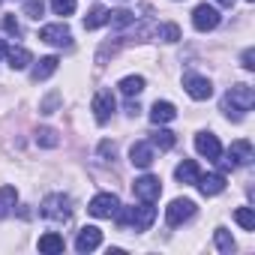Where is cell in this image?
Segmentation results:
<instances>
[{"mask_svg": "<svg viewBox=\"0 0 255 255\" xmlns=\"http://www.w3.org/2000/svg\"><path fill=\"white\" fill-rule=\"evenodd\" d=\"M252 105H255V90H252L249 84L231 87V90L225 93V99H222V111H225L228 117H234V120H240Z\"/></svg>", "mask_w": 255, "mask_h": 255, "instance_id": "6da1fadb", "label": "cell"}, {"mask_svg": "<svg viewBox=\"0 0 255 255\" xmlns=\"http://www.w3.org/2000/svg\"><path fill=\"white\" fill-rule=\"evenodd\" d=\"M114 216H117V222H120L123 228L132 225L135 231H147V228L153 225V219H156V210L150 207V201H141V207H123V210H117Z\"/></svg>", "mask_w": 255, "mask_h": 255, "instance_id": "7a4b0ae2", "label": "cell"}, {"mask_svg": "<svg viewBox=\"0 0 255 255\" xmlns=\"http://www.w3.org/2000/svg\"><path fill=\"white\" fill-rule=\"evenodd\" d=\"M192 216H195V201H189V198H174V201L165 207V222H168L171 228L183 225V222L192 219Z\"/></svg>", "mask_w": 255, "mask_h": 255, "instance_id": "3957f363", "label": "cell"}, {"mask_svg": "<svg viewBox=\"0 0 255 255\" xmlns=\"http://www.w3.org/2000/svg\"><path fill=\"white\" fill-rule=\"evenodd\" d=\"M87 210H90V216H96V219H111V216L120 210V201H117V195H111V192H99V195H93V201L87 204Z\"/></svg>", "mask_w": 255, "mask_h": 255, "instance_id": "277c9868", "label": "cell"}, {"mask_svg": "<svg viewBox=\"0 0 255 255\" xmlns=\"http://www.w3.org/2000/svg\"><path fill=\"white\" fill-rule=\"evenodd\" d=\"M42 216L51 219V222H66V219L72 216L69 198H66V195H48L45 204H42Z\"/></svg>", "mask_w": 255, "mask_h": 255, "instance_id": "5b68a950", "label": "cell"}, {"mask_svg": "<svg viewBox=\"0 0 255 255\" xmlns=\"http://www.w3.org/2000/svg\"><path fill=\"white\" fill-rule=\"evenodd\" d=\"M132 192H135V198L153 204V201H159V195H162V183H159V177L144 174V177H138V180L132 183Z\"/></svg>", "mask_w": 255, "mask_h": 255, "instance_id": "8992f818", "label": "cell"}, {"mask_svg": "<svg viewBox=\"0 0 255 255\" xmlns=\"http://www.w3.org/2000/svg\"><path fill=\"white\" fill-rule=\"evenodd\" d=\"M219 21H222V15H219L213 6H207V3L195 6V12H192V24H195V30H201V33L219 27Z\"/></svg>", "mask_w": 255, "mask_h": 255, "instance_id": "52a82bcc", "label": "cell"}, {"mask_svg": "<svg viewBox=\"0 0 255 255\" xmlns=\"http://www.w3.org/2000/svg\"><path fill=\"white\" fill-rule=\"evenodd\" d=\"M249 162H252V144L246 138H240L228 147V159L222 162V168H237V165H249Z\"/></svg>", "mask_w": 255, "mask_h": 255, "instance_id": "ba28073f", "label": "cell"}, {"mask_svg": "<svg viewBox=\"0 0 255 255\" xmlns=\"http://www.w3.org/2000/svg\"><path fill=\"white\" fill-rule=\"evenodd\" d=\"M183 87H186V93H189L192 99H198V102H204V99L213 96V84H210L204 75H183Z\"/></svg>", "mask_w": 255, "mask_h": 255, "instance_id": "9c48e42d", "label": "cell"}, {"mask_svg": "<svg viewBox=\"0 0 255 255\" xmlns=\"http://www.w3.org/2000/svg\"><path fill=\"white\" fill-rule=\"evenodd\" d=\"M114 108H117V102H114L111 90H99L93 96V117H96V123H108L111 114H114Z\"/></svg>", "mask_w": 255, "mask_h": 255, "instance_id": "30bf717a", "label": "cell"}, {"mask_svg": "<svg viewBox=\"0 0 255 255\" xmlns=\"http://www.w3.org/2000/svg\"><path fill=\"white\" fill-rule=\"evenodd\" d=\"M195 150H198L201 156H207L210 162H219V156H222L219 138H216L213 132H201V135H195Z\"/></svg>", "mask_w": 255, "mask_h": 255, "instance_id": "8fae6325", "label": "cell"}, {"mask_svg": "<svg viewBox=\"0 0 255 255\" xmlns=\"http://www.w3.org/2000/svg\"><path fill=\"white\" fill-rule=\"evenodd\" d=\"M39 39L48 42V45H69L72 42V33H69L66 24H45L39 30Z\"/></svg>", "mask_w": 255, "mask_h": 255, "instance_id": "7c38bea8", "label": "cell"}, {"mask_svg": "<svg viewBox=\"0 0 255 255\" xmlns=\"http://www.w3.org/2000/svg\"><path fill=\"white\" fill-rule=\"evenodd\" d=\"M99 243H102V231H99L96 225L81 228V231H78V237H75V249H78V252H93Z\"/></svg>", "mask_w": 255, "mask_h": 255, "instance_id": "4fadbf2b", "label": "cell"}, {"mask_svg": "<svg viewBox=\"0 0 255 255\" xmlns=\"http://www.w3.org/2000/svg\"><path fill=\"white\" fill-rule=\"evenodd\" d=\"M129 162H132L135 168H150V165H153V147H150L147 141H135V144L129 147Z\"/></svg>", "mask_w": 255, "mask_h": 255, "instance_id": "5bb4252c", "label": "cell"}, {"mask_svg": "<svg viewBox=\"0 0 255 255\" xmlns=\"http://www.w3.org/2000/svg\"><path fill=\"white\" fill-rule=\"evenodd\" d=\"M195 186L201 189V195H219V192L225 189V174H222V171L204 174V177H198V183H195Z\"/></svg>", "mask_w": 255, "mask_h": 255, "instance_id": "9a60e30c", "label": "cell"}, {"mask_svg": "<svg viewBox=\"0 0 255 255\" xmlns=\"http://www.w3.org/2000/svg\"><path fill=\"white\" fill-rule=\"evenodd\" d=\"M174 117H177V108H174L171 102H159V99L153 102V108H150V120H153L156 126H159V123H171Z\"/></svg>", "mask_w": 255, "mask_h": 255, "instance_id": "2e32d148", "label": "cell"}, {"mask_svg": "<svg viewBox=\"0 0 255 255\" xmlns=\"http://www.w3.org/2000/svg\"><path fill=\"white\" fill-rule=\"evenodd\" d=\"M174 177L180 180V183H186V186H192V183H198V177H201V171H198V165L192 162V159H183L177 168H174Z\"/></svg>", "mask_w": 255, "mask_h": 255, "instance_id": "e0dca14e", "label": "cell"}, {"mask_svg": "<svg viewBox=\"0 0 255 255\" xmlns=\"http://www.w3.org/2000/svg\"><path fill=\"white\" fill-rule=\"evenodd\" d=\"M57 66H60V60L51 54V57H42V60L33 66V72H30V75H33V81H45V78H51V75L57 72Z\"/></svg>", "mask_w": 255, "mask_h": 255, "instance_id": "ac0fdd59", "label": "cell"}, {"mask_svg": "<svg viewBox=\"0 0 255 255\" xmlns=\"http://www.w3.org/2000/svg\"><path fill=\"white\" fill-rule=\"evenodd\" d=\"M15 201H18V192H15V186H0V219L12 213Z\"/></svg>", "mask_w": 255, "mask_h": 255, "instance_id": "d6986e66", "label": "cell"}, {"mask_svg": "<svg viewBox=\"0 0 255 255\" xmlns=\"http://www.w3.org/2000/svg\"><path fill=\"white\" fill-rule=\"evenodd\" d=\"M102 24H108V9H105V6H93V9L84 15V30H96V27H102Z\"/></svg>", "mask_w": 255, "mask_h": 255, "instance_id": "ffe728a7", "label": "cell"}, {"mask_svg": "<svg viewBox=\"0 0 255 255\" xmlns=\"http://www.w3.org/2000/svg\"><path fill=\"white\" fill-rule=\"evenodd\" d=\"M6 57H9V66L12 69H24L33 57H30V51L27 48H21V45H12V48H6Z\"/></svg>", "mask_w": 255, "mask_h": 255, "instance_id": "44dd1931", "label": "cell"}, {"mask_svg": "<svg viewBox=\"0 0 255 255\" xmlns=\"http://www.w3.org/2000/svg\"><path fill=\"white\" fill-rule=\"evenodd\" d=\"M150 144L159 147V150H171L177 144V135L168 132V129H156V132H150Z\"/></svg>", "mask_w": 255, "mask_h": 255, "instance_id": "7402d4cb", "label": "cell"}, {"mask_svg": "<svg viewBox=\"0 0 255 255\" xmlns=\"http://www.w3.org/2000/svg\"><path fill=\"white\" fill-rule=\"evenodd\" d=\"M63 237L57 234V231H48V234H42L39 237V252H63Z\"/></svg>", "mask_w": 255, "mask_h": 255, "instance_id": "603a6c76", "label": "cell"}, {"mask_svg": "<svg viewBox=\"0 0 255 255\" xmlns=\"http://www.w3.org/2000/svg\"><path fill=\"white\" fill-rule=\"evenodd\" d=\"M117 87L123 90V96H138V93L144 90V78H141V75H126Z\"/></svg>", "mask_w": 255, "mask_h": 255, "instance_id": "cb8c5ba5", "label": "cell"}, {"mask_svg": "<svg viewBox=\"0 0 255 255\" xmlns=\"http://www.w3.org/2000/svg\"><path fill=\"white\" fill-rule=\"evenodd\" d=\"M132 21H135V12H129V9L108 12V24H111V27H129Z\"/></svg>", "mask_w": 255, "mask_h": 255, "instance_id": "d4e9b609", "label": "cell"}, {"mask_svg": "<svg viewBox=\"0 0 255 255\" xmlns=\"http://www.w3.org/2000/svg\"><path fill=\"white\" fill-rule=\"evenodd\" d=\"M213 240H216V246H219L222 255H231V252H234V240H231V234H228L225 228H216V231H213Z\"/></svg>", "mask_w": 255, "mask_h": 255, "instance_id": "484cf974", "label": "cell"}, {"mask_svg": "<svg viewBox=\"0 0 255 255\" xmlns=\"http://www.w3.org/2000/svg\"><path fill=\"white\" fill-rule=\"evenodd\" d=\"M234 219L240 222V228H246V231H255V213H252L249 207H237V210H234Z\"/></svg>", "mask_w": 255, "mask_h": 255, "instance_id": "4316f807", "label": "cell"}, {"mask_svg": "<svg viewBox=\"0 0 255 255\" xmlns=\"http://www.w3.org/2000/svg\"><path fill=\"white\" fill-rule=\"evenodd\" d=\"M36 144H42V147H57V144H60V138H57V132H54V129L42 126V129L36 132Z\"/></svg>", "mask_w": 255, "mask_h": 255, "instance_id": "83f0119b", "label": "cell"}, {"mask_svg": "<svg viewBox=\"0 0 255 255\" xmlns=\"http://www.w3.org/2000/svg\"><path fill=\"white\" fill-rule=\"evenodd\" d=\"M42 12H45V3H42V0H27V3H24V15L27 18H42Z\"/></svg>", "mask_w": 255, "mask_h": 255, "instance_id": "f1b7e54d", "label": "cell"}, {"mask_svg": "<svg viewBox=\"0 0 255 255\" xmlns=\"http://www.w3.org/2000/svg\"><path fill=\"white\" fill-rule=\"evenodd\" d=\"M51 9L57 15H72L75 12V0H51Z\"/></svg>", "mask_w": 255, "mask_h": 255, "instance_id": "f546056e", "label": "cell"}, {"mask_svg": "<svg viewBox=\"0 0 255 255\" xmlns=\"http://www.w3.org/2000/svg\"><path fill=\"white\" fill-rule=\"evenodd\" d=\"M156 33H159V39H165V42H177V39H180V27H177V24H165V27H159Z\"/></svg>", "mask_w": 255, "mask_h": 255, "instance_id": "4dcf8cb0", "label": "cell"}, {"mask_svg": "<svg viewBox=\"0 0 255 255\" xmlns=\"http://www.w3.org/2000/svg\"><path fill=\"white\" fill-rule=\"evenodd\" d=\"M57 99H60V96H57V93H51V96L39 105V111H42V114H51V111H54V105H57Z\"/></svg>", "mask_w": 255, "mask_h": 255, "instance_id": "1f68e13d", "label": "cell"}, {"mask_svg": "<svg viewBox=\"0 0 255 255\" xmlns=\"http://www.w3.org/2000/svg\"><path fill=\"white\" fill-rule=\"evenodd\" d=\"M243 66H246V69H255V51H252V48L243 51Z\"/></svg>", "mask_w": 255, "mask_h": 255, "instance_id": "d6a6232c", "label": "cell"}, {"mask_svg": "<svg viewBox=\"0 0 255 255\" xmlns=\"http://www.w3.org/2000/svg\"><path fill=\"white\" fill-rule=\"evenodd\" d=\"M3 24H6V30H9V33H21V27H18V21H15L12 15H6V21H3Z\"/></svg>", "mask_w": 255, "mask_h": 255, "instance_id": "836d02e7", "label": "cell"}, {"mask_svg": "<svg viewBox=\"0 0 255 255\" xmlns=\"http://www.w3.org/2000/svg\"><path fill=\"white\" fill-rule=\"evenodd\" d=\"M99 153H102V156H111V159H114V144H108V141H102V147H99Z\"/></svg>", "mask_w": 255, "mask_h": 255, "instance_id": "e575fe53", "label": "cell"}, {"mask_svg": "<svg viewBox=\"0 0 255 255\" xmlns=\"http://www.w3.org/2000/svg\"><path fill=\"white\" fill-rule=\"evenodd\" d=\"M3 54H6V42H3V39H0V57H3Z\"/></svg>", "mask_w": 255, "mask_h": 255, "instance_id": "d590c367", "label": "cell"}, {"mask_svg": "<svg viewBox=\"0 0 255 255\" xmlns=\"http://www.w3.org/2000/svg\"><path fill=\"white\" fill-rule=\"evenodd\" d=\"M219 3H222V6H234V0H219Z\"/></svg>", "mask_w": 255, "mask_h": 255, "instance_id": "8d00e7d4", "label": "cell"}, {"mask_svg": "<svg viewBox=\"0 0 255 255\" xmlns=\"http://www.w3.org/2000/svg\"><path fill=\"white\" fill-rule=\"evenodd\" d=\"M249 3H252V0H249Z\"/></svg>", "mask_w": 255, "mask_h": 255, "instance_id": "74e56055", "label": "cell"}]
</instances>
